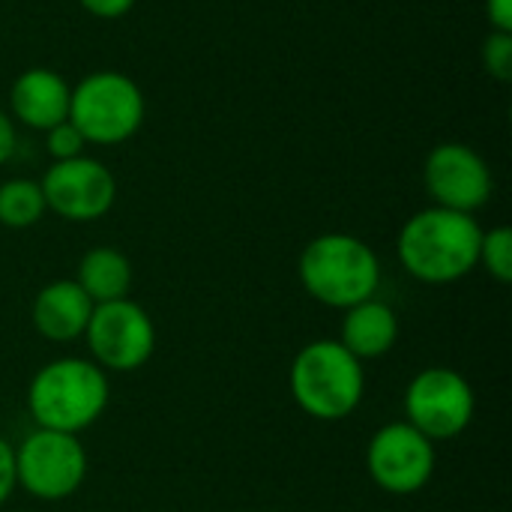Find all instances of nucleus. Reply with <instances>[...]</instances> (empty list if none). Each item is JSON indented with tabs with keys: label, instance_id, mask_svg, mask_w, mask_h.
<instances>
[{
	"label": "nucleus",
	"instance_id": "23",
	"mask_svg": "<svg viewBox=\"0 0 512 512\" xmlns=\"http://www.w3.org/2000/svg\"><path fill=\"white\" fill-rule=\"evenodd\" d=\"M12 150H15V126H12L9 114L0 111V165L9 162Z\"/></svg>",
	"mask_w": 512,
	"mask_h": 512
},
{
	"label": "nucleus",
	"instance_id": "18",
	"mask_svg": "<svg viewBox=\"0 0 512 512\" xmlns=\"http://www.w3.org/2000/svg\"><path fill=\"white\" fill-rule=\"evenodd\" d=\"M483 66L492 78L510 81L512 78V33L492 30L483 42Z\"/></svg>",
	"mask_w": 512,
	"mask_h": 512
},
{
	"label": "nucleus",
	"instance_id": "3",
	"mask_svg": "<svg viewBox=\"0 0 512 512\" xmlns=\"http://www.w3.org/2000/svg\"><path fill=\"white\" fill-rule=\"evenodd\" d=\"M288 387L306 417L339 423L360 408L366 393V369L339 339H315L297 351L288 372Z\"/></svg>",
	"mask_w": 512,
	"mask_h": 512
},
{
	"label": "nucleus",
	"instance_id": "22",
	"mask_svg": "<svg viewBox=\"0 0 512 512\" xmlns=\"http://www.w3.org/2000/svg\"><path fill=\"white\" fill-rule=\"evenodd\" d=\"M486 15L495 30L512 33V0H486Z\"/></svg>",
	"mask_w": 512,
	"mask_h": 512
},
{
	"label": "nucleus",
	"instance_id": "21",
	"mask_svg": "<svg viewBox=\"0 0 512 512\" xmlns=\"http://www.w3.org/2000/svg\"><path fill=\"white\" fill-rule=\"evenodd\" d=\"M78 3L96 18H120L135 6V0H78Z\"/></svg>",
	"mask_w": 512,
	"mask_h": 512
},
{
	"label": "nucleus",
	"instance_id": "4",
	"mask_svg": "<svg viewBox=\"0 0 512 512\" xmlns=\"http://www.w3.org/2000/svg\"><path fill=\"white\" fill-rule=\"evenodd\" d=\"M297 276L312 300L345 312L378 294L381 261L366 240L333 231L306 243Z\"/></svg>",
	"mask_w": 512,
	"mask_h": 512
},
{
	"label": "nucleus",
	"instance_id": "2",
	"mask_svg": "<svg viewBox=\"0 0 512 512\" xmlns=\"http://www.w3.org/2000/svg\"><path fill=\"white\" fill-rule=\"evenodd\" d=\"M108 396V375L93 360L57 357L33 375L27 408L39 429L78 435L105 414Z\"/></svg>",
	"mask_w": 512,
	"mask_h": 512
},
{
	"label": "nucleus",
	"instance_id": "14",
	"mask_svg": "<svg viewBox=\"0 0 512 512\" xmlns=\"http://www.w3.org/2000/svg\"><path fill=\"white\" fill-rule=\"evenodd\" d=\"M399 339V318L393 306L378 297H369L351 309H345V321L339 330V342L363 363L378 360L396 348Z\"/></svg>",
	"mask_w": 512,
	"mask_h": 512
},
{
	"label": "nucleus",
	"instance_id": "10",
	"mask_svg": "<svg viewBox=\"0 0 512 512\" xmlns=\"http://www.w3.org/2000/svg\"><path fill=\"white\" fill-rule=\"evenodd\" d=\"M39 186L45 195V207L66 222H96L114 207L117 198L114 174L90 156L54 162Z\"/></svg>",
	"mask_w": 512,
	"mask_h": 512
},
{
	"label": "nucleus",
	"instance_id": "1",
	"mask_svg": "<svg viewBox=\"0 0 512 512\" xmlns=\"http://www.w3.org/2000/svg\"><path fill=\"white\" fill-rule=\"evenodd\" d=\"M480 240L483 228L471 213L426 207L402 225L396 252L417 282L450 285L477 267Z\"/></svg>",
	"mask_w": 512,
	"mask_h": 512
},
{
	"label": "nucleus",
	"instance_id": "6",
	"mask_svg": "<svg viewBox=\"0 0 512 512\" xmlns=\"http://www.w3.org/2000/svg\"><path fill=\"white\" fill-rule=\"evenodd\" d=\"M87 477V450L78 435L33 429L15 447V486L39 501L72 498Z\"/></svg>",
	"mask_w": 512,
	"mask_h": 512
},
{
	"label": "nucleus",
	"instance_id": "11",
	"mask_svg": "<svg viewBox=\"0 0 512 512\" xmlns=\"http://www.w3.org/2000/svg\"><path fill=\"white\" fill-rule=\"evenodd\" d=\"M423 180L435 207L471 213V216L492 198V186H495L486 159L459 141L438 144L426 156Z\"/></svg>",
	"mask_w": 512,
	"mask_h": 512
},
{
	"label": "nucleus",
	"instance_id": "8",
	"mask_svg": "<svg viewBox=\"0 0 512 512\" xmlns=\"http://www.w3.org/2000/svg\"><path fill=\"white\" fill-rule=\"evenodd\" d=\"M84 339L102 372H135L156 351L153 318L129 297L93 306Z\"/></svg>",
	"mask_w": 512,
	"mask_h": 512
},
{
	"label": "nucleus",
	"instance_id": "9",
	"mask_svg": "<svg viewBox=\"0 0 512 512\" xmlns=\"http://www.w3.org/2000/svg\"><path fill=\"white\" fill-rule=\"evenodd\" d=\"M435 444L411 423L396 420L381 426L366 447V471L387 495H417L435 474Z\"/></svg>",
	"mask_w": 512,
	"mask_h": 512
},
{
	"label": "nucleus",
	"instance_id": "13",
	"mask_svg": "<svg viewBox=\"0 0 512 512\" xmlns=\"http://www.w3.org/2000/svg\"><path fill=\"white\" fill-rule=\"evenodd\" d=\"M69 96H72V87L57 72L45 66H33L15 78L9 105H12V114L24 126L48 132L51 126L69 120Z\"/></svg>",
	"mask_w": 512,
	"mask_h": 512
},
{
	"label": "nucleus",
	"instance_id": "20",
	"mask_svg": "<svg viewBox=\"0 0 512 512\" xmlns=\"http://www.w3.org/2000/svg\"><path fill=\"white\" fill-rule=\"evenodd\" d=\"M15 492V447L0 435V507Z\"/></svg>",
	"mask_w": 512,
	"mask_h": 512
},
{
	"label": "nucleus",
	"instance_id": "16",
	"mask_svg": "<svg viewBox=\"0 0 512 512\" xmlns=\"http://www.w3.org/2000/svg\"><path fill=\"white\" fill-rule=\"evenodd\" d=\"M45 195L42 186L36 180L27 177H15L0 183V225L21 231L36 225L45 216Z\"/></svg>",
	"mask_w": 512,
	"mask_h": 512
},
{
	"label": "nucleus",
	"instance_id": "7",
	"mask_svg": "<svg viewBox=\"0 0 512 512\" xmlns=\"http://www.w3.org/2000/svg\"><path fill=\"white\" fill-rule=\"evenodd\" d=\"M477 411L471 381L450 366H429L417 372L405 390V423H411L432 444L459 438Z\"/></svg>",
	"mask_w": 512,
	"mask_h": 512
},
{
	"label": "nucleus",
	"instance_id": "12",
	"mask_svg": "<svg viewBox=\"0 0 512 512\" xmlns=\"http://www.w3.org/2000/svg\"><path fill=\"white\" fill-rule=\"evenodd\" d=\"M93 306L96 303L81 291L75 279H54L33 297L30 318L42 339L63 345L84 336Z\"/></svg>",
	"mask_w": 512,
	"mask_h": 512
},
{
	"label": "nucleus",
	"instance_id": "5",
	"mask_svg": "<svg viewBox=\"0 0 512 512\" xmlns=\"http://www.w3.org/2000/svg\"><path fill=\"white\" fill-rule=\"evenodd\" d=\"M69 123L81 132L87 144H123L144 123V93L123 72H90L72 87Z\"/></svg>",
	"mask_w": 512,
	"mask_h": 512
},
{
	"label": "nucleus",
	"instance_id": "19",
	"mask_svg": "<svg viewBox=\"0 0 512 512\" xmlns=\"http://www.w3.org/2000/svg\"><path fill=\"white\" fill-rule=\"evenodd\" d=\"M84 144H87V141L81 138V132H78L69 120H63V123H57V126H51V129L45 132V150H48V156H51L54 162L84 156Z\"/></svg>",
	"mask_w": 512,
	"mask_h": 512
},
{
	"label": "nucleus",
	"instance_id": "15",
	"mask_svg": "<svg viewBox=\"0 0 512 512\" xmlns=\"http://www.w3.org/2000/svg\"><path fill=\"white\" fill-rule=\"evenodd\" d=\"M75 282L81 285V291L99 306V303H114L129 297L132 288V264L129 258L114 249V246H96L90 252L81 255L78 270H75Z\"/></svg>",
	"mask_w": 512,
	"mask_h": 512
},
{
	"label": "nucleus",
	"instance_id": "17",
	"mask_svg": "<svg viewBox=\"0 0 512 512\" xmlns=\"http://www.w3.org/2000/svg\"><path fill=\"white\" fill-rule=\"evenodd\" d=\"M486 267V273L501 282V285H510L512 282V231L507 225H498V228H489L483 231V240H480V261Z\"/></svg>",
	"mask_w": 512,
	"mask_h": 512
}]
</instances>
